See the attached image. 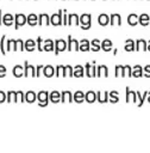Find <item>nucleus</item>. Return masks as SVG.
<instances>
[{
  "label": "nucleus",
  "mask_w": 150,
  "mask_h": 153,
  "mask_svg": "<svg viewBox=\"0 0 150 153\" xmlns=\"http://www.w3.org/2000/svg\"><path fill=\"white\" fill-rule=\"evenodd\" d=\"M142 74H143V68L140 66H135L133 72H131V75H133L136 78H139V76H142Z\"/></svg>",
  "instance_id": "obj_34"
},
{
  "label": "nucleus",
  "mask_w": 150,
  "mask_h": 153,
  "mask_svg": "<svg viewBox=\"0 0 150 153\" xmlns=\"http://www.w3.org/2000/svg\"><path fill=\"white\" fill-rule=\"evenodd\" d=\"M37 99V94L35 91H27L25 93V102L27 103H33L35 100Z\"/></svg>",
  "instance_id": "obj_18"
},
{
  "label": "nucleus",
  "mask_w": 150,
  "mask_h": 153,
  "mask_svg": "<svg viewBox=\"0 0 150 153\" xmlns=\"http://www.w3.org/2000/svg\"><path fill=\"white\" fill-rule=\"evenodd\" d=\"M100 47H101V49L105 50V51H111V50H112V42H111L110 39H104V41L101 42Z\"/></svg>",
  "instance_id": "obj_24"
},
{
  "label": "nucleus",
  "mask_w": 150,
  "mask_h": 153,
  "mask_svg": "<svg viewBox=\"0 0 150 153\" xmlns=\"http://www.w3.org/2000/svg\"><path fill=\"white\" fill-rule=\"evenodd\" d=\"M54 48H55V43L52 42V39H45L44 41L43 50H45V51H52Z\"/></svg>",
  "instance_id": "obj_21"
},
{
  "label": "nucleus",
  "mask_w": 150,
  "mask_h": 153,
  "mask_svg": "<svg viewBox=\"0 0 150 153\" xmlns=\"http://www.w3.org/2000/svg\"><path fill=\"white\" fill-rule=\"evenodd\" d=\"M54 74H55V68L52 67V66H44L43 67V75H45L46 78H51V76H54Z\"/></svg>",
  "instance_id": "obj_14"
},
{
  "label": "nucleus",
  "mask_w": 150,
  "mask_h": 153,
  "mask_svg": "<svg viewBox=\"0 0 150 153\" xmlns=\"http://www.w3.org/2000/svg\"><path fill=\"white\" fill-rule=\"evenodd\" d=\"M90 50H93V51H99L100 49H101V47H100V41L99 39H93L92 42H90Z\"/></svg>",
  "instance_id": "obj_35"
},
{
  "label": "nucleus",
  "mask_w": 150,
  "mask_h": 153,
  "mask_svg": "<svg viewBox=\"0 0 150 153\" xmlns=\"http://www.w3.org/2000/svg\"><path fill=\"white\" fill-rule=\"evenodd\" d=\"M38 24L39 25H49L50 24V17L46 13H42L38 16Z\"/></svg>",
  "instance_id": "obj_13"
},
{
  "label": "nucleus",
  "mask_w": 150,
  "mask_h": 153,
  "mask_svg": "<svg viewBox=\"0 0 150 153\" xmlns=\"http://www.w3.org/2000/svg\"><path fill=\"white\" fill-rule=\"evenodd\" d=\"M26 23V16L23 13H17L14 16V29H19V26H23Z\"/></svg>",
  "instance_id": "obj_3"
},
{
  "label": "nucleus",
  "mask_w": 150,
  "mask_h": 153,
  "mask_svg": "<svg viewBox=\"0 0 150 153\" xmlns=\"http://www.w3.org/2000/svg\"><path fill=\"white\" fill-rule=\"evenodd\" d=\"M17 43H18V49L19 50H25L24 49V42H23V39H17Z\"/></svg>",
  "instance_id": "obj_43"
},
{
  "label": "nucleus",
  "mask_w": 150,
  "mask_h": 153,
  "mask_svg": "<svg viewBox=\"0 0 150 153\" xmlns=\"http://www.w3.org/2000/svg\"><path fill=\"white\" fill-rule=\"evenodd\" d=\"M43 67H44V66H38V67L36 68V76H39V75H40V71L43 69Z\"/></svg>",
  "instance_id": "obj_47"
},
{
  "label": "nucleus",
  "mask_w": 150,
  "mask_h": 153,
  "mask_svg": "<svg viewBox=\"0 0 150 153\" xmlns=\"http://www.w3.org/2000/svg\"><path fill=\"white\" fill-rule=\"evenodd\" d=\"M26 22L30 25H36L38 23V16H36L35 13H31V14H29V17H26Z\"/></svg>",
  "instance_id": "obj_29"
},
{
  "label": "nucleus",
  "mask_w": 150,
  "mask_h": 153,
  "mask_svg": "<svg viewBox=\"0 0 150 153\" xmlns=\"http://www.w3.org/2000/svg\"><path fill=\"white\" fill-rule=\"evenodd\" d=\"M110 24H111L112 26H114V25H120V24H121L120 14H118V13L111 14V16H110Z\"/></svg>",
  "instance_id": "obj_9"
},
{
  "label": "nucleus",
  "mask_w": 150,
  "mask_h": 153,
  "mask_svg": "<svg viewBox=\"0 0 150 153\" xmlns=\"http://www.w3.org/2000/svg\"><path fill=\"white\" fill-rule=\"evenodd\" d=\"M138 23H139L142 26H146V25L150 23V17H149L146 13H142V14L138 17Z\"/></svg>",
  "instance_id": "obj_15"
},
{
  "label": "nucleus",
  "mask_w": 150,
  "mask_h": 153,
  "mask_svg": "<svg viewBox=\"0 0 150 153\" xmlns=\"http://www.w3.org/2000/svg\"><path fill=\"white\" fill-rule=\"evenodd\" d=\"M98 20H99V24H100V25L105 26V25L110 24V16H107L106 13H101V14L99 16Z\"/></svg>",
  "instance_id": "obj_20"
},
{
  "label": "nucleus",
  "mask_w": 150,
  "mask_h": 153,
  "mask_svg": "<svg viewBox=\"0 0 150 153\" xmlns=\"http://www.w3.org/2000/svg\"><path fill=\"white\" fill-rule=\"evenodd\" d=\"M140 49H143V50H146V42L144 41V39H138L137 41V43H136V48H135V50H140Z\"/></svg>",
  "instance_id": "obj_33"
},
{
  "label": "nucleus",
  "mask_w": 150,
  "mask_h": 153,
  "mask_svg": "<svg viewBox=\"0 0 150 153\" xmlns=\"http://www.w3.org/2000/svg\"><path fill=\"white\" fill-rule=\"evenodd\" d=\"M137 98V92L131 91L129 87H126V102L127 103H136Z\"/></svg>",
  "instance_id": "obj_8"
},
{
  "label": "nucleus",
  "mask_w": 150,
  "mask_h": 153,
  "mask_svg": "<svg viewBox=\"0 0 150 153\" xmlns=\"http://www.w3.org/2000/svg\"><path fill=\"white\" fill-rule=\"evenodd\" d=\"M127 22H129V24H130L131 26L137 25V24H138V16L135 14V13L129 14V17H127Z\"/></svg>",
  "instance_id": "obj_28"
},
{
  "label": "nucleus",
  "mask_w": 150,
  "mask_h": 153,
  "mask_svg": "<svg viewBox=\"0 0 150 153\" xmlns=\"http://www.w3.org/2000/svg\"><path fill=\"white\" fill-rule=\"evenodd\" d=\"M117 53H118V49H114V50H113V54H114V55H115V54H117Z\"/></svg>",
  "instance_id": "obj_52"
},
{
  "label": "nucleus",
  "mask_w": 150,
  "mask_h": 153,
  "mask_svg": "<svg viewBox=\"0 0 150 153\" xmlns=\"http://www.w3.org/2000/svg\"><path fill=\"white\" fill-rule=\"evenodd\" d=\"M18 102H20V103L25 102V94L23 93V91H17L15 92V103H18Z\"/></svg>",
  "instance_id": "obj_40"
},
{
  "label": "nucleus",
  "mask_w": 150,
  "mask_h": 153,
  "mask_svg": "<svg viewBox=\"0 0 150 153\" xmlns=\"http://www.w3.org/2000/svg\"><path fill=\"white\" fill-rule=\"evenodd\" d=\"M148 93H149V99H148V100H149V103H150V92H148Z\"/></svg>",
  "instance_id": "obj_53"
},
{
  "label": "nucleus",
  "mask_w": 150,
  "mask_h": 153,
  "mask_svg": "<svg viewBox=\"0 0 150 153\" xmlns=\"http://www.w3.org/2000/svg\"><path fill=\"white\" fill-rule=\"evenodd\" d=\"M63 13H64V16H63V25H67V10H63Z\"/></svg>",
  "instance_id": "obj_49"
},
{
  "label": "nucleus",
  "mask_w": 150,
  "mask_h": 153,
  "mask_svg": "<svg viewBox=\"0 0 150 153\" xmlns=\"http://www.w3.org/2000/svg\"><path fill=\"white\" fill-rule=\"evenodd\" d=\"M125 67H126V76H132V75H131V72H132V71H131V67H130L129 65H126Z\"/></svg>",
  "instance_id": "obj_48"
},
{
  "label": "nucleus",
  "mask_w": 150,
  "mask_h": 153,
  "mask_svg": "<svg viewBox=\"0 0 150 153\" xmlns=\"http://www.w3.org/2000/svg\"><path fill=\"white\" fill-rule=\"evenodd\" d=\"M37 99L39 102V106H45L49 103V93L48 91H39L37 94Z\"/></svg>",
  "instance_id": "obj_2"
},
{
  "label": "nucleus",
  "mask_w": 150,
  "mask_h": 153,
  "mask_svg": "<svg viewBox=\"0 0 150 153\" xmlns=\"http://www.w3.org/2000/svg\"><path fill=\"white\" fill-rule=\"evenodd\" d=\"M146 50H150V41H149V44H146Z\"/></svg>",
  "instance_id": "obj_51"
},
{
  "label": "nucleus",
  "mask_w": 150,
  "mask_h": 153,
  "mask_svg": "<svg viewBox=\"0 0 150 153\" xmlns=\"http://www.w3.org/2000/svg\"><path fill=\"white\" fill-rule=\"evenodd\" d=\"M74 100L77 102V103H81L85 100V93L82 91H76L74 93Z\"/></svg>",
  "instance_id": "obj_32"
},
{
  "label": "nucleus",
  "mask_w": 150,
  "mask_h": 153,
  "mask_svg": "<svg viewBox=\"0 0 150 153\" xmlns=\"http://www.w3.org/2000/svg\"><path fill=\"white\" fill-rule=\"evenodd\" d=\"M2 23V12H1V8H0V24Z\"/></svg>",
  "instance_id": "obj_50"
},
{
  "label": "nucleus",
  "mask_w": 150,
  "mask_h": 153,
  "mask_svg": "<svg viewBox=\"0 0 150 153\" xmlns=\"http://www.w3.org/2000/svg\"><path fill=\"white\" fill-rule=\"evenodd\" d=\"M80 45H79V50H81V51H88V50H90V42L88 41V39H81L80 42Z\"/></svg>",
  "instance_id": "obj_10"
},
{
  "label": "nucleus",
  "mask_w": 150,
  "mask_h": 153,
  "mask_svg": "<svg viewBox=\"0 0 150 153\" xmlns=\"http://www.w3.org/2000/svg\"><path fill=\"white\" fill-rule=\"evenodd\" d=\"M15 92H17V91H8V92L6 93V100H7L8 103L15 102Z\"/></svg>",
  "instance_id": "obj_38"
},
{
  "label": "nucleus",
  "mask_w": 150,
  "mask_h": 153,
  "mask_svg": "<svg viewBox=\"0 0 150 153\" xmlns=\"http://www.w3.org/2000/svg\"><path fill=\"white\" fill-rule=\"evenodd\" d=\"M126 75V67L118 65L115 67V76H125Z\"/></svg>",
  "instance_id": "obj_26"
},
{
  "label": "nucleus",
  "mask_w": 150,
  "mask_h": 153,
  "mask_svg": "<svg viewBox=\"0 0 150 153\" xmlns=\"http://www.w3.org/2000/svg\"><path fill=\"white\" fill-rule=\"evenodd\" d=\"M85 99H86L88 103H93V102H95V99H96V93H95L94 91H88V92H86V94H85Z\"/></svg>",
  "instance_id": "obj_25"
},
{
  "label": "nucleus",
  "mask_w": 150,
  "mask_h": 153,
  "mask_svg": "<svg viewBox=\"0 0 150 153\" xmlns=\"http://www.w3.org/2000/svg\"><path fill=\"white\" fill-rule=\"evenodd\" d=\"M148 94V92H144V94L142 96L140 94V92H137V97L139 98V102H138V106H142L143 105V103H144V99H145V96Z\"/></svg>",
  "instance_id": "obj_41"
},
{
  "label": "nucleus",
  "mask_w": 150,
  "mask_h": 153,
  "mask_svg": "<svg viewBox=\"0 0 150 153\" xmlns=\"http://www.w3.org/2000/svg\"><path fill=\"white\" fill-rule=\"evenodd\" d=\"M6 36L4 35L2 37H1V39H0V50H1V53L5 55L7 51H6Z\"/></svg>",
  "instance_id": "obj_36"
},
{
  "label": "nucleus",
  "mask_w": 150,
  "mask_h": 153,
  "mask_svg": "<svg viewBox=\"0 0 150 153\" xmlns=\"http://www.w3.org/2000/svg\"><path fill=\"white\" fill-rule=\"evenodd\" d=\"M36 42L33 39H27L26 42H24V49L27 51H33L36 49Z\"/></svg>",
  "instance_id": "obj_16"
},
{
  "label": "nucleus",
  "mask_w": 150,
  "mask_h": 153,
  "mask_svg": "<svg viewBox=\"0 0 150 153\" xmlns=\"http://www.w3.org/2000/svg\"><path fill=\"white\" fill-rule=\"evenodd\" d=\"M13 75L15 78L24 76V68H23V66H20V65L14 66V68H13Z\"/></svg>",
  "instance_id": "obj_22"
},
{
  "label": "nucleus",
  "mask_w": 150,
  "mask_h": 153,
  "mask_svg": "<svg viewBox=\"0 0 150 153\" xmlns=\"http://www.w3.org/2000/svg\"><path fill=\"white\" fill-rule=\"evenodd\" d=\"M79 45H80V43H79L77 39H74V38H71V36H68V50L69 51L73 50V49H75L77 51L79 50Z\"/></svg>",
  "instance_id": "obj_7"
},
{
  "label": "nucleus",
  "mask_w": 150,
  "mask_h": 153,
  "mask_svg": "<svg viewBox=\"0 0 150 153\" xmlns=\"http://www.w3.org/2000/svg\"><path fill=\"white\" fill-rule=\"evenodd\" d=\"M2 23L6 25V26H11L13 23H14V17L10 13H6L4 17H2Z\"/></svg>",
  "instance_id": "obj_17"
},
{
  "label": "nucleus",
  "mask_w": 150,
  "mask_h": 153,
  "mask_svg": "<svg viewBox=\"0 0 150 153\" xmlns=\"http://www.w3.org/2000/svg\"><path fill=\"white\" fill-rule=\"evenodd\" d=\"M92 16L89 14V13H83L81 17H80V22H81V24H82V29L83 30H88L89 27H90V23H92Z\"/></svg>",
  "instance_id": "obj_1"
},
{
  "label": "nucleus",
  "mask_w": 150,
  "mask_h": 153,
  "mask_svg": "<svg viewBox=\"0 0 150 153\" xmlns=\"http://www.w3.org/2000/svg\"><path fill=\"white\" fill-rule=\"evenodd\" d=\"M125 50L126 51H133L135 50V43L132 39H127L125 42Z\"/></svg>",
  "instance_id": "obj_37"
},
{
  "label": "nucleus",
  "mask_w": 150,
  "mask_h": 153,
  "mask_svg": "<svg viewBox=\"0 0 150 153\" xmlns=\"http://www.w3.org/2000/svg\"><path fill=\"white\" fill-rule=\"evenodd\" d=\"M96 76H105V78H107L108 76V68H107V66H105V65L99 66L98 71H96Z\"/></svg>",
  "instance_id": "obj_12"
},
{
  "label": "nucleus",
  "mask_w": 150,
  "mask_h": 153,
  "mask_svg": "<svg viewBox=\"0 0 150 153\" xmlns=\"http://www.w3.org/2000/svg\"><path fill=\"white\" fill-rule=\"evenodd\" d=\"M73 76H77V78L83 76V67L82 66H76L73 69Z\"/></svg>",
  "instance_id": "obj_31"
},
{
  "label": "nucleus",
  "mask_w": 150,
  "mask_h": 153,
  "mask_svg": "<svg viewBox=\"0 0 150 153\" xmlns=\"http://www.w3.org/2000/svg\"><path fill=\"white\" fill-rule=\"evenodd\" d=\"M118 91H111L110 93H108V96L111 97V99H110V102L111 103H117L118 100H119V97H118Z\"/></svg>",
  "instance_id": "obj_39"
},
{
  "label": "nucleus",
  "mask_w": 150,
  "mask_h": 153,
  "mask_svg": "<svg viewBox=\"0 0 150 153\" xmlns=\"http://www.w3.org/2000/svg\"><path fill=\"white\" fill-rule=\"evenodd\" d=\"M42 41H43V39H42V37H38V38H37V48H38V50H40V51L43 50V47H42Z\"/></svg>",
  "instance_id": "obj_44"
},
{
  "label": "nucleus",
  "mask_w": 150,
  "mask_h": 153,
  "mask_svg": "<svg viewBox=\"0 0 150 153\" xmlns=\"http://www.w3.org/2000/svg\"><path fill=\"white\" fill-rule=\"evenodd\" d=\"M86 73L87 76H95V66H92L90 63H86Z\"/></svg>",
  "instance_id": "obj_30"
},
{
  "label": "nucleus",
  "mask_w": 150,
  "mask_h": 153,
  "mask_svg": "<svg viewBox=\"0 0 150 153\" xmlns=\"http://www.w3.org/2000/svg\"><path fill=\"white\" fill-rule=\"evenodd\" d=\"M6 75V67L0 65V78H4Z\"/></svg>",
  "instance_id": "obj_42"
},
{
  "label": "nucleus",
  "mask_w": 150,
  "mask_h": 153,
  "mask_svg": "<svg viewBox=\"0 0 150 153\" xmlns=\"http://www.w3.org/2000/svg\"><path fill=\"white\" fill-rule=\"evenodd\" d=\"M67 23H68L69 25H71V24L79 25V24H80V17H79L76 13H70V14H68V20H67Z\"/></svg>",
  "instance_id": "obj_11"
},
{
  "label": "nucleus",
  "mask_w": 150,
  "mask_h": 153,
  "mask_svg": "<svg viewBox=\"0 0 150 153\" xmlns=\"http://www.w3.org/2000/svg\"><path fill=\"white\" fill-rule=\"evenodd\" d=\"M65 48H67V43H65V41H64V39H57V41L55 42L54 51H55V54L57 55L60 51H63Z\"/></svg>",
  "instance_id": "obj_6"
},
{
  "label": "nucleus",
  "mask_w": 150,
  "mask_h": 153,
  "mask_svg": "<svg viewBox=\"0 0 150 153\" xmlns=\"http://www.w3.org/2000/svg\"><path fill=\"white\" fill-rule=\"evenodd\" d=\"M6 100V93L4 91H0V103H4Z\"/></svg>",
  "instance_id": "obj_45"
},
{
  "label": "nucleus",
  "mask_w": 150,
  "mask_h": 153,
  "mask_svg": "<svg viewBox=\"0 0 150 153\" xmlns=\"http://www.w3.org/2000/svg\"><path fill=\"white\" fill-rule=\"evenodd\" d=\"M62 13H63V10H60L57 13H54L50 17V23L52 25H61V24H63V22H62Z\"/></svg>",
  "instance_id": "obj_4"
},
{
  "label": "nucleus",
  "mask_w": 150,
  "mask_h": 153,
  "mask_svg": "<svg viewBox=\"0 0 150 153\" xmlns=\"http://www.w3.org/2000/svg\"><path fill=\"white\" fill-rule=\"evenodd\" d=\"M144 72H145V76H146V78H150V66H149V65L144 68Z\"/></svg>",
  "instance_id": "obj_46"
},
{
  "label": "nucleus",
  "mask_w": 150,
  "mask_h": 153,
  "mask_svg": "<svg viewBox=\"0 0 150 153\" xmlns=\"http://www.w3.org/2000/svg\"><path fill=\"white\" fill-rule=\"evenodd\" d=\"M60 97H61V93L58 91H52L51 93H49V99L52 103H58L60 102Z\"/></svg>",
  "instance_id": "obj_27"
},
{
  "label": "nucleus",
  "mask_w": 150,
  "mask_h": 153,
  "mask_svg": "<svg viewBox=\"0 0 150 153\" xmlns=\"http://www.w3.org/2000/svg\"><path fill=\"white\" fill-rule=\"evenodd\" d=\"M24 76H36V68L29 65L27 61L24 62Z\"/></svg>",
  "instance_id": "obj_5"
},
{
  "label": "nucleus",
  "mask_w": 150,
  "mask_h": 153,
  "mask_svg": "<svg viewBox=\"0 0 150 153\" xmlns=\"http://www.w3.org/2000/svg\"><path fill=\"white\" fill-rule=\"evenodd\" d=\"M108 92H101V91H99V92H96V99L100 102V103H105V102H107L108 100Z\"/></svg>",
  "instance_id": "obj_23"
},
{
  "label": "nucleus",
  "mask_w": 150,
  "mask_h": 153,
  "mask_svg": "<svg viewBox=\"0 0 150 153\" xmlns=\"http://www.w3.org/2000/svg\"><path fill=\"white\" fill-rule=\"evenodd\" d=\"M61 97H62V102L63 103H65V102H73V94H71V92L70 91H63V92H61Z\"/></svg>",
  "instance_id": "obj_19"
}]
</instances>
